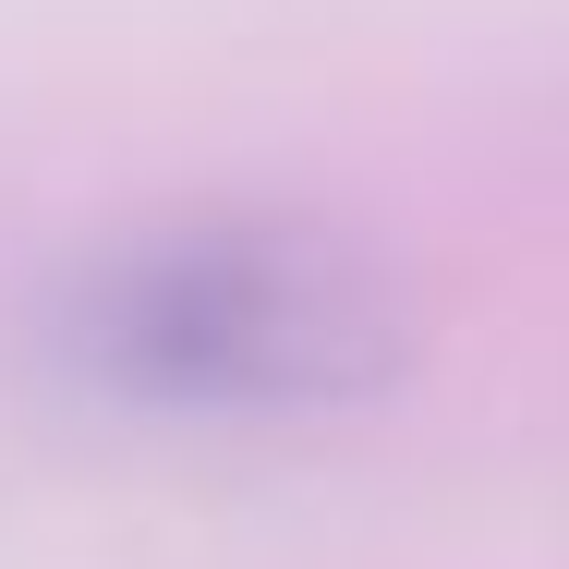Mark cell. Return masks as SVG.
Masks as SVG:
<instances>
[{
    "label": "cell",
    "instance_id": "1",
    "mask_svg": "<svg viewBox=\"0 0 569 569\" xmlns=\"http://www.w3.org/2000/svg\"><path fill=\"white\" fill-rule=\"evenodd\" d=\"M49 363L110 412L279 425L376 400L412 363V316L316 219H170L61 279Z\"/></svg>",
    "mask_w": 569,
    "mask_h": 569
}]
</instances>
